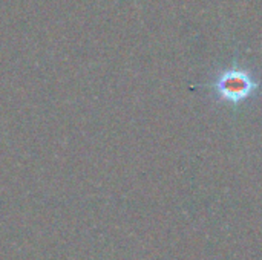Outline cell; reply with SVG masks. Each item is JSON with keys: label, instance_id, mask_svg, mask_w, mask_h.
<instances>
[{"label": "cell", "instance_id": "cell-1", "mask_svg": "<svg viewBox=\"0 0 262 260\" xmlns=\"http://www.w3.org/2000/svg\"><path fill=\"white\" fill-rule=\"evenodd\" d=\"M210 86L218 100L239 104L255 95L259 83L249 70L241 67H229L223 70Z\"/></svg>", "mask_w": 262, "mask_h": 260}]
</instances>
